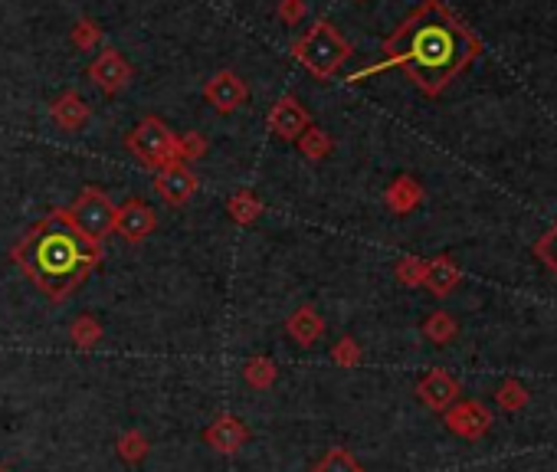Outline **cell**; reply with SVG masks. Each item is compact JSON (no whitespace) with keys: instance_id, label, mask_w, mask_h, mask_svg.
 <instances>
[{"instance_id":"6da1fadb","label":"cell","mask_w":557,"mask_h":472,"mask_svg":"<svg viewBox=\"0 0 557 472\" xmlns=\"http://www.w3.org/2000/svg\"><path fill=\"white\" fill-rule=\"evenodd\" d=\"M10 259L40 289L43 299L63 305L102 266L105 250L102 243L89 240L73 227L66 207H56L10 246Z\"/></svg>"},{"instance_id":"7a4b0ae2","label":"cell","mask_w":557,"mask_h":472,"mask_svg":"<svg viewBox=\"0 0 557 472\" xmlns=\"http://www.w3.org/2000/svg\"><path fill=\"white\" fill-rule=\"evenodd\" d=\"M384 53L390 66H404L423 92L436 96L469 63L472 40L436 0H426L384 40Z\"/></svg>"},{"instance_id":"3957f363","label":"cell","mask_w":557,"mask_h":472,"mask_svg":"<svg viewBox=\"0 0 557 472\" xmlns=\"http://www.w3.org/2000/svg\"><path fill=\"white\" fill-rule=\"evenodd\" d=\"M351 43L331 27L328 20H315L299 40L292 43V56L312 73L315 79H331L351 59Z\"/></svg>"},{"instance_id":"277c9868","label":"cell","mask_w":557,"mask_h":472,"mask_svg":"<svg viewBox=\"0 0 557 472\" xmlns=\"http://www.w3.org/2000/svg\"><path fill=\"white\" fill-rule=\"evenodd\" d=\"M125 151L148 171L181 164L177 161V132H171L168 122H161L158 115H145L132 132L125 135Z\"/></svg>"},{"instance_id":"5b68a950","label":"cell","mask_w":557,"mask_h":472,"mask_svg":"<svg viewBox=\"0 0 557 472\" xmlns=\"http://www.w3.org/2000/svg\"><path fill=\"white\" fill-rule=\"evenodd\" d=\"M66 214H69L73 227L82 236H89V240H96V243H105V236H109L112 227H115V204H112V197L105 194L102 187H96V184L82 187L73 204L66 207Z\"/></svg>"},{"instance_id":"8992f818","label":"cell","mask_w":557,"mask_h":472,"mask_svg":"<svg viewBox=\"0 0 557 472\" xmlns=\"http://www.w3.org/2000/svg\"><path fill=\"white\" fill-rule=\"evenodd\" d=\"M86 76H89L92 86L102 92V96H118V92L135 79V69L122 53L115 50V46H105V50L89 63Z\"/></svg>"},{"instance_id":"52a82bcc","label":"cell","mask_w":557,"mask_h":472,"mask_svg":"<svg viewBox=\"0 0 557 472\" xmlns=\"http://www.w3.org/2000/svg\"><path fill=\"white\" fill-rule=\"evenodd\" d=\"M246 99H250V86L233 69H220L204 82V102L220 115H233L236 109H243Z\"/></svg>"},{"instance_id":"ba28073f","label":"cell","mask_w":557,"mask_h":472,"mask_svg":"<svg viewBox=\"0 0 557 472\" xmlns=\"http://www.w3.org/2000/svg\"><path fill=\"white\" fill-rule=\"evenodd\" d=\"M154 194H158L164 204L184 207L187 200H194L200 191V177L194 174L191 164H168V168L154 171Z\"/></svg>"},{"instance_id":"9c48e42d","label":"cell","mask_w":557,"mask_h":472,"mask_svg":"<svg viewBox=\"0 0 557 472\" xmlns=\"http://www.w3.org/2000/svg\"><path fill=\"white\" fill-rule=\"evenodd\" d=\"M158 227V217H154V210L148 200L141 197H128L122 207H115V227L112 233L122 236L125 243H145L148 236Z\"/></svg>"},{"instance_id":"30bf717a","label":"cell","mask_w":557,"mask_h":472,"mask_svg":"<svg viewBox=\"0 0 557 472\" xmlns=\"http://www.w3.org/2000/svg\"><path fill=\"white\" fill-rule=\"evenodd\" d=\"M266 125L279 141H299V135L312 125V115H308V109L295 96H282L269 109Z\"/></svg>"},{"instance_id":"8fae6325","label":"cell","mask_w":557,"mask_h":472,"mask_svg":"<svg viewBox=\"0 0 557 472\" xmlns=\"http://www.w3.org/2000/svg\"><path fill=\"white\" fill-rule=\"evenodd\" d=\"M250 436H253L250 427H246L240 417L220 413V417H213V423L204 430V443L220 456H236L246 443H250Z\"/></svg>"},{"instance_id":"7c38bea8","label":"cell","mask_w":557,"mask_h":472,"mask_svg":"<svg viewBox=\"0 0 557 472\" xmlns=\"http://www.w3.org/2000/svg\"><path fill=\"white\" fill-rule=\"evenodd\" d=\"M446 427L453 430L462 440H479L492 430V413L485 410L479 400H462V404H453L446 413Z\"/></svg>"},{"instance_id":"4fadbf2b","label":"cell","mask_w":557,"mask_h":472,"mask_svg":"<svg viewBox=\"0 0 557 472\" xmlns=\"http://www.w3.org/2000/svg\"><path fill=\"white\" fill-rule=\"evenodd\" d=\"M50 118L63 132H82L92 118V105L79 96L76 89H66L50 102Z\"/></svg>"},{"instance_id":"5bb4252c","label":"cell","mask_w":557,"mask_h":472,"mask_svg":"<svg viewBox=\"0 0 557 472\" xmlns=\"http://www.w3.org/2000/svg\"><path fill=\"white\" fill-rule=\"evenodd\" d=\"M417 394H420V400H423V404L430 407V410L446 413V410L459 400L462 391H459V384H456L446 371L433 368L430 374H423V381L417 384Z\"/></svg>"},{"instance_id":"9a60e30c","label":"cell","mask_w":557,"mask_h":472,"mask_svg":"<svg viewBox=\"0 0 557 472\" xmlns=\"http://www.w3.org/2000/svg\"><path fill=\"white\" fill-rule=\"evenodd\" d=\"M286 335L302 348H312L318 338L325 335V318L318 315L315 305H299L289 318H286Z\"/></svg>"},{"instance_id":"2e32d148","label":"cell","mask_w":557,"mask_h":472,"mask_svg":"<svg viewBox=\"0 0 557 472\" xmlns=\"http://www.w3.org/2000/svg\"><path fill=\"white\" fill-rule=\"evenodd\" d=\"M459 279H462V273H459V266L453 263V259L440 256V259H430V263H426L423 286L430 289L433 295H440V299L459 286Z\"/></svg>"},{"instance_id":"e0dca14e","label":"cell","mask_w":557,"mask_h":472,"mask_svg":"<svg viewBox=\"0 0 557 472\" xmlns=\"http://www.w3.org/2000/svg\"><path fill=\"white\" fill-rule=\"evenodd\" d=\"M384 200H387V207L394 210V214H410V210H417V204L423 200V187L413 181V177L404 174V177H397V181L387 187Z\"/></svg>"},{"instance_id":"ac0fdd59","label":"cell","mask_w":557,"mask_h":472,"mask_svg":"<svg viewBox=\"0 0 557 472\" xmlns=\"http://www.w3.org/2000/svg\"><path fill=\"white\" fill-rule=\"evenodd\" d=\"M263 200H259L253 191H233L230 200H227V214L233 223H240V227H250V223H256L259 217H263Z\"/></svg>"},{"instance_id":"d6986e66","label":"cell","mask_w":557,"mask_h":472,"mask_svg":"<svg viewBox=\"0 0 557 472\" xmlns=\"http://www.w3.org/2000/svg\"><path fill=\"white\" fill-rule=\"evenodd\" d=\"M243 381L253 387V391H266L279 381V368L276 361L266 358V354H253V358L243 361Z\"/></svg>"},{"instance_id":"ffe728a7","label":"cell","mask_w":557,"mask_h":472,"mask_svg":"<svg viewBox=\"0 0 557 472\" xmlns=\"http://www.w3.org/2000/svg\"><path fill=\"white\" fill-rule=\"evenodd\" d=\"M299 151H302V158L305 161H325L331 151H335V138H331L325 128H318V125H308L305 132L299 135Z\"/></svg>"},{"instance_id":"44dd1931","label":"cell","mask_w":557,"mask_h":472,"mask_svg":"<svg viewBox=\"0 0 557 472\" xmlns=\"http://www.w3.org/2000/svg\"><path fill=\"white\" fill-rule=\"evenodd\" d=\"M115 453H118V459H122L125 466H138V463H145V459H148L151 440L141 430H125L115 440Z\"/></svg>"},{"instance_id":"7402d4cb","label":"cell","mask_w":557,"mask_h":472,"mask_svg":"<svg viewBox=\"0 0 557 472\" xmlns=\"http://www.w3.org/2000/svg\"><path fill=\"white\" fill-rule=\"evenodd\" d=\"M69 341L79 351H92L102 341V322L96 315H79L73 325H69Z\"/></svg>"},{"instance_id":"603a6c76","label":"cell","mask_w":557,"mask_h":472,"mask_svg":"<svg viewBox=\"0 0 557 472\" xmlns=\"http://www.w3.org/2000/svg\"><path fill=\"white\" fill-rule=\"evenodd\" d=\"M69 43L76 46L79 53H92L102 43V27L92 17H79L69 30Z\"/></svg>"},{"instance_id":"cb8c5ba5","label":"cell","mask_w":557,"mask_h":472,"mask_svg":"<svg viewBox=\"0 0 557 472\" xmlns=\"http://www.w3.org/2000/svg\"><path fill=\"white\" fill-rule=\"evenodd\" d=\"M312 472H364V466L345 450V446H331V450L312 466Z\"/></svg>"},{"instance_id":"d4e9b609","label":"cell","mask_w":557,"mask_h":472,"mask_svg":"<svg viewBox=\"0 0 557 472\" xmlns=\"http://www.w3.org/2000/svg\"><path fill=\"white\" fill-rule=\"evenodd\" d=\"M423 335L433 341V345H449V341L456 338V322L449 312H433L430 318L423 322Z\"/></svg>"},{"instance_id":"484cf974","label":"cell","mask_w":557,"mask_h":472,"mask_svg":"<svg viewBox=\"0 0 557 472\" xmlns=\"http://www.w3.org/2000/svg\"><path fill=\"white\" fill-rule=\"evenodd\" d=\"M207 155V138L200 132H184L177 135V161L181 164H194Z\"/></svg>"},{"instance_id":"4316f807","label":"cell","mask_w":557,"mask_h":472,"mask_svg":"<svg viewBox=\"0 0 557 472\" xmlns=\"http://www.w3.org/2000/svg\"><path fill=\"white\" fill-rule=\"evenodd\" d=\"M331 364H335V368H358L361 364V345L351 335L335 341V348H331Z\"/></svg>"},{"instance_id":"83f0119b","label":"cell","mask_w":557,"mask_h":472,"mask_svg":"<svg viewBox=\"0 0 557 472\" xmlns=\"http://www.w3.org/2000/svg\"><path fill=\"white\" fill-rule=\"evenodd\" d=\"M423 276H426V259L417 256H404L397 263V279L404 282V286H423Z\"/></svg>"},{"instance_id":"f1b7e54d","label":"cell","mask_w":557,"mask_h":472,"mask_svg":"<svg viewBox=\"0 0 557 472\" xmlns=\"http://www.w3.org/2000/svg\"><path fill=\"white\" fill-rule=\"evenodd\" d=\"M499 404L505 407V410H521L528 404V391L525 387H521L518 381H505L502 387H499Z\"/></svg>"},{"instance_id":"f546056e","label":"cell","mask_w":557,"mask_h":472,"mask_svg":"<svg viewBox=\"0 0 557 472\" xmlns=\"http://www.w3.org/2000/svg\"><path fill=\"white\" fill-rule=\"evenodd\" d=\"M305 0H279V7H276V14L279 20L286 23V27H299V23L305 20Z\"/></svg>"},{"instance_id":"4dcf8cb0","label":"cell","mask_w":557,"mask_h":472,"mask_svg":"<svg viewBox=\"0 0 557 472\" xmlns=\"http://www.w3.org/2000/svg\"><path fill=\"white\" fill-rule=\"evenodd\" d=\"M535 253L548 263V269L557 276V227L548 233V236H541V243L535 246Z\"/></svg>"},{"instance_id":"1f68e13d","label":"cell","mask_w":557,"mask_h":472,"mask_svg":"<svg viewBox=\"0 0 557 472\" xmlns=\"http://www.w3.org/2000/svg\"><path fill=\"white\" fill-rule=\"evenodd\" d=\"M0 472H7V469H4V466H0Z\"/></svg>"}]
</instances>
